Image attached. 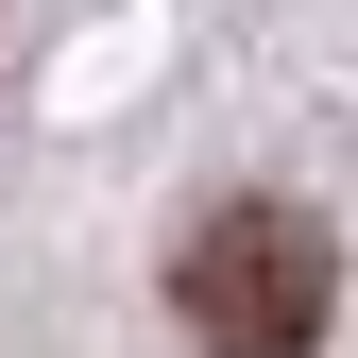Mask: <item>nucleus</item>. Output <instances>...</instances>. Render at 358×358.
<instances>
[{
    "mask_svg": "<svg viewBox=\"0 0 358 358\" xmlns=\"http://www.w3.org/2000/svg\"><path fill=\"white\" fill-rule=\"evenodd\" d=\"M171 307H188L205 358H307L324 307H341V256H324L307 205H205L188 256H171Z\"/></svg>",
    "mask_w": 358,
    "mask_h": 358,
    "instance_id": "1",
    "label": "nucleus"
}]
</instances>
